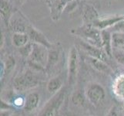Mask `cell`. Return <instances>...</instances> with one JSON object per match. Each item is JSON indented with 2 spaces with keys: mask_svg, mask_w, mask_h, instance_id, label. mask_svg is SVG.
<instances>
[{
  "mask_svg": "<svg viewBox=\"0 0 124 116\" xmlns=\"http://www.w3.org/2000/svg\"><path fill=\"white\" fill-rule=\"evenodd\" d=\"M71 33L89 44L102 48L101 30L94 27L93 26L83 24L78 28L71 29Z\"/></svg>",
  "mask_w": 124,
  "mask_h": 116,
  "instance_id": "1",
  "label": "cell"
},
{
  "mask_svg": "<svg viewBox=\"0 0 124 116\" xmlns=\"http://www.w3.org/2000/svg\"><path fill=\"white\" fill-rule=\"evenodd\" d=\"M84 92L87 101L94 107H100L102 105L106 98L104 87L96 81H91L88 83Z\"/></svg>",
  "mask_w": 124,
  "mask_h": 116,
  "instance_id": "2",
  "label": "cell"
},
{
  "mask_svg": "<svg viewBox=\"0 0 124 116\" xmlns=\"http://www.w3.org/2000/svg\"><path fill=\"white\" fill-rule=\"evenodd\" d=\"M36 73L38 72L29 69L23 74L16 77L13 83L14 89L16 91L20 92L37 86L39 83V79Z\"/></svg>",
  "mask_w": 124,
  "mask_h": 116,
  "instance_id": "3",
  "label": "cell"
},
{
  "mask_svg": "<svg viewBox=\"0 0 124 116\" xmlns=\"http://www.w3.org/2000/svg\"><path fill=\"white\" fill-rule=\"evenodd\" d=\"M67 67L68 83L72 86L76 82L79 71V53L76 46H72L70 50Z\"/></svg>",
  "mask_w": 124,
  "mask_h": 116,
  "instance_id": "4",
  "label": "cell"
},
{
  "mask_svg": "<svg viewBox=\"0 0 124 116\" xmlns=\"http://www.w3.org/2000/svg\"><path fill=\"white\" fill-rule=\"evenodd\" d=\"M48 56L49 49L47 47L40 44H33L32 54L30 57L27 59V61L29 62L38 64V65L44 67L46 69L47 61H48Z\"/></svg>",
  "mask_w": 124,
  "mask_h": 116,
  "instance_id": "5",
  "label": "cell"
},
{
  "mask_svg": "<svg viewBox=\"0 0 124 116\" xmlns=\"http://www.w3.org/2000/svg\"><path fill=\"white\" fill-rule=\"evenodd\" d=\"M79 46L89 57L102 60V61H103L108 63H109L110 57L102 48H100V47L92 45L87 42L81 40V39H79Z\"/></svg>",
  "mask_w": 124,
  "mask_h": 116,
  "instance_id": "6",
  "label": "cell"
},
{
  "mask_svg": "<svg viewBox=\"0 0 124 116\" xmlns=\"http://www.w3.org/2000/svg\"><path fill=\"white\" fill-rule=\"evenodd\" d=\"M65 91H59L58 94H55L52 99H50L42 110L38 115V116H54L56 111L61 106L64 100Z\"/></svg>",
  "mask_w": 124,
  "mask_h": 116,
  "instance_id": "7",
  "label": "cell"
},
{
  "mask_svg": "<svg viewBox=\"0 0 124 116\" xmlns=\"http://www.w3.org/2000/svg\"><path fill=\"white\" fill-rule=\"evenodd\" d=\"M50 9V15L53 20L58 21L61 15L71 0H44Z\"/></svg>",
  "mask_w": 124,
  "mask_h": 116,
  "instance_id": "8",
  "label": "cell"
},
{
  "mask_svg": "<svg viewBox=\"0 0 124 116\" xmlns=\"http://www.w3.org/2000/svg\"><path fill=\"white\" fill-rule=\"evenodd\" d=\"M26 33L28 34L29 37V40H30V42L33 43V44L42 45L47 47L48 49H49L53 46V44L48 40V39L46 38L44 34L41 31H39V29L34 27L31 24L29 25Z\"/></svg>",
  "mask_w": 124,
  "mask_h": 116,
  "instance_id": "9",
  "label": "cell"
},
{
  "mask_svg": "<svg viewBox=\"0 0 124 116\" xmlns=\"http://www.w3.org/2000/svg\"><path fill=\"white\" fill-rule=\"evenodd\" d=\"M30 23H27L26 18L17 10L10 20L9 27L14 33H26Z\"/></svg>",
  "mask_w": 124,
  "mask_h": 116,
  "instance_id": "10",
  "label": "cell"
},
{
  "mask_svg": "<svg viewBox=\"0 0 124 116\" xmlns=\"http://www.w3.org/2000/svg\"><path fill=\"white\" fill-rule=\"evenodd\" d=\"M16 11V6L10 0H0V15L6 27H9L10 20Z\"/></svg>",
  "mask_w": 124,
  "mask_h": 116,
  "instance_id": "11",
  "label": "cell"
},
{
  "mask_svg": "<svg viewBox=\"0 0 124 116\" xmlns=\"http://www.w3.org/2000/svg\"><path fill=\"white\" fill-rule=\"evenodd\" d=\"M85 61H86L89 65L96 71L100 73H102V74H107V75L113 74V71L108 63H106L100 59L89 57V56H86Z\"/></svg>",
  "mask_w": 124,
  "mask_h": 116,
  "instance_id": "12",
  "label": "cell"
},
{
  "mask_svg": "<svg viewBox=\"0 0 124 116\" xmlns=\"http://www.w3.org/2000/svg\"><path fill=\"white\" fill-rule=\"evenodd\" d=\"M123 20H124V16H113L106 18H100L93 24V26L100 30H103L114 27L116 23Z\"/></svg>",
  "mask_w": 124,
  "mask_h": 116,
  "instance_id": "13",
  "label": "cell"
},
{
  "mask_svg": "<svg viewBox=\"0 0 124 116\" xmlns=\"http://www.w3.org/2000/svg\"><path fill=\"white\" fill-rule=\"evenodd\" d=\"M100 18V17L99 16V14L94 6L90 4H85L82 10V19L83 24L93 26V24Z\"/></svg>",
  "mask_w": 124,
  "mask_h": 116,
  "instance_id": "14",
  "label": "cell"
},
{
  "mask_svg": "<svg viewBox=\"0 0 124 116\" xmlns=\"http://www.w3.org/2000/svg\"><path fill=\"white\" fill-rule=\"evenodd\" d=\"M40 102V96L37 92H30L25 98L24 109L26 112H32L35 111Z\"/></svg>",
  "mask_w": 124,
  "mask_h": 116,
  "instance_id": "15",
  "label": "cell"
},
{
  "mask_svg": "<svg viewBox=\"0 0 124 116\" xmlns=\"http://www.w3.org/2000/svg\"><path fill=\"white\" fill-rule=\"evenodd\" d=\"M64 84V79L62 75H58L52 77L49 80L46 84V89L51 94H56L62 91Z\"/></svg>",
  "mask_w": 124,
  "mask_h": 116,
  "instance_id": "16",
  "label": "cell"
},
{
  "mask_svg": "<svg viewBox=\"0 0 124 116\" xmlns=\"http://www.w3.org/2000/svg\"><path fill=\"white\" fill-rule=\"evenodd\" d=\"M60 59V51L59 48L57 46H54L53 45L49 49V56L48 61H47L46 71H50L51 69L56 65Z\"/></svg>",
  "mask_w": 124,
  "mask_h": 116,
  "instance_id": "17",
  "label": "cell"
},
{
  "mask_svg": "<svg viewBox=\"0 0 124 116\" xmlns=\"http://www.w3.org/2000/svg\"><path fill=\"white\" fill-rule=\"evenodd\" d=\"M102 46V49L111 58L113 55V46H112V33L109 29L101 30Z\"/></svg>",
  "mask_w": 124,
  "mask_h": 116,
  "instance_id": "18",
  "label": "cell"
},
{
  "mask_svg": "<svg viewBox=\"0 0 124 116\" xmlns=\"http://www.w3.org/2000/svg\"><path fill=\"white\" fill-rule=\"evenodd\" d=\"M113 91L118 99L124 101V74H121L115 78L112 84Z\"/></svg>",
  "mask_w": 124,
  "mask_h": 116,
  "instance_id": "19",
  "label": "cell"
},
{
  "mask_svg": "<svg viewBox=\"0 0 124 116\" xmlns=\"http://www.w3.org/2000/svg\"><path fill=\"white\" fill-rule=\"evenodd\" d=\"M12 44L16 48H21L29 44V37L26 33H14L12 37Z\"/></svg>",
  "mask_w": 124,
  "mask_h": 116,
  "instance_id": "20",
  "label": "cell"
},
{
  "mask_svg": "<svg viewBox=\"0 0 124 116\" xmlns=\"http://www.w3.org/2000/svg\"><path fill=\"white\" fill-rule=\"evenodd\" d=\"M113 49L124 50V33L114 32L112 33Z\"/></svg>",
  "mask_w": 124,
  "mask_h": 116,
  "instance_id": "21",
  "label": "cell"
},
{
  "mask_svg": "<svg viewBox=\"0 0 124 116\" xmlns=\"http://www.w3.org/2000/svg\"><path fill=\"white\" fill-rule=\"evenodd\" d=\"M16 65V61L15 57L12 55L8 56L6 59V61L2 63V65L1 63V66L2 67V75L9 74L10 72L13 71Z\"/></svg>",
  "mask_w": 124,
  "mask_h": 116,
  "instance_id": "22",
  "label": "cell"
},
{
  "mask_svg": "<svg viewBox=\"0 0 124 116\" xmlns=\"http://www.w3.org/2000/svg\"><path fill=\"white\" fill-rule=\"evenodd\" d=\"M85 100L87 99L86 97H85V92L83 93L81 91H79V90L75 91L71 96V101L76 106H79V107L84 106Z\"/></svg>",
  "mask_w": 124,
  "mask_h": 116,
  "instance_id": "23",
  "label": "cell"
},
{
  "mask_svg": "<svg viewBox=\"0 0 124 116\" xmlns=\"http://www.w3.org/2000/svg\"><path fill=\"white\" fill-rule=\"evenodd\" d=\"M32 48H33V44L32 42H29L25 46L21 47V48H19V52L23 57L28 59L32 54Z\"/></svg>",
  "mask_w": 124,
  "mask_h": 116,
  "instance_id": "24",
  "label": "cell"
},
{
  "mask_svg": "<svg viewBox=\"0 0 124 116\" xmlns=\"http://www.w3.org/2000/svg\"><path fill=\"white\" fill-rule=\"evenodd\" d=\"M112 57L116 60V61L124 66V50L119 49H113Z\"/></svg>",
  "mask_w": 124,
  "mask_h": 116,
  "instance_id": "25",
  "label": "cell"
},
{
  "mask_svg": "<svg viewBox=\"0 0 124 116\" xmlns=\"http://www.w3.org/2000/svg\"><path fill=\"white\" fill-rule=\"evenodd\" d=\"M12 105L15 108H24L25 105V98L22 96H17L15 97L14 99L12 100Z\"/></svg>",
  "mask_w": 124,
  "mask_h": 116,
  "instance_id": "26",
  "label": "cell"
},
{
  "mask_svg": "<svg viewBox=\"0 0 124 116\" xmlns=\"http://www.w3.org/2000/svg\"><path fill=\"white\" fill-rule=\"evenodd\" d=\"M105 116H118L117 115V110H116V106H113L112 107L109 111H108V113L106 114Z\"/></svg>",
  "mask_w": 124,
  "mask_h": 116,
  "instance_id": "27",
  "label": "cell"
},
{
  "mask_svg": "<svg viewBox=\"0 0 124 116\" xmlns=\"http://www.w3.org/2000/svg\"><path fill=\"white\" fill-rule=\"evenodd\" d=\"M12 1H13V4L16 6V8L18 9V8H20L21 6H22L26 0H12Z\"/></svg>",
  "mask_w": 124,
  "mask_h": 116,
  "instance_id": "28",
  "label": "cell"
},
{
  "mask_svg": "<svg viewBox=\"0 0 124 116\" xmlns=\"http://www.w3.org/2000/svg\"><path fill=\"white\" fill-rule=\"evenodd\" d=\"M13 113V110H3L1 111L0 116H10Z\"/></svg>",
  "mask_w": 124,
  "mask_h": 116,
  "instance_id": "29",
  "label": "cell"
},
{
  "mask_svg": "<svg viewBox=\"0 0 124 116\" xmlns=\"http://www.w3.org/2000/svg\"><path fill=\"white\" fill-rule=\"evenodd\" d=\"M4 44H5V36H4L3 33L1 32V44H0V47H1V50L3 48Z\"/></svg>",
  "mask_w": 124,
  "mask_h": 116,
  "instance_id": "30",
  "label": "cell"
},
{
  "mask_svg": "<svg viewBox=\"0 0 124 116\" xmlns=\"http://www.w3.org/2000/svg\"><path fill=\"white\" fill-rule=\"evenodd\" d=\"M10 116H22V115L19 114L18 112H15V111H13V113H12Z\"/></svg>",
  "mask_w": 124,
  "mask_h": 116,
  "instance_id": "31",
  "label": "cell"
}]
</instances>
